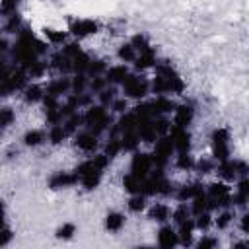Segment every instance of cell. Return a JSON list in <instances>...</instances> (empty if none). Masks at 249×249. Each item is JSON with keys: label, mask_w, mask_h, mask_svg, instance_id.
<instances>
[{"label": "cell", "mask_w": 249, "mask_h": 249, "mask_svg": "<svg viewBox=\"0 0 249 249\" xmlns=\"http://www.w3.org/2000/svg\"><path fill=\"white\" fill-rule=\"evenodd\" d=\"M41 31H43V37H45V41H47L51 47H56V49H60V47H62V45H64L68 39H72L68 31L56 29V27H49V25H45Z\"/></svg>", "instance_id": "23"}, {"label": "cell", "mask_w": 249, "mask_h": 249, "mask_svg": "<svg viewBox=\"0 0 249 249\" xmlns=\"http://www.w3.org/2000/svg\"><path fill=\"white\" fill-rule=\"evenodd\" d=\"M167 134L171 136V142H173L175 154L191 152V148H193V134H191V130H189V128H181V126L171 124Z\"/></svg>", "instance_id": "9"}, {"label": "cell", "mask_w": 249, "mask_h": 249, "mask_svg": "<svg viewBox=\"0 0 249 249\" xmlns=\"http://www.w3.org/2000/svg\"><path fill=\"white\" fill-rule=\"evenodd\" d=\"M177 101L173 99V95H154L150 99V107L154 111V115H171L175 109Z\"/></svg>", "instance_id": "19"}, {"label": "cell", "mask_w": 249, "mask_h": 249, "mask_svg": "<svg viewBox=\"0 0 249 249\" xmlns=\"http://www.w3.org/2000/svg\"><path fill=\"white\" fill-rule=\"evenodd\" d=\"M230 140H231V134H230V130L226 126H216L212 130V134H210V148H212V160L216 163L231 158Z\"/></svg>", "instance_id": "4"}, {"label": "cell", "mask_w": 249, "mask_h": 249, "mask_svg": "<svg viewBox=\"0 0 249 249\" xmlns=\"http://www.w3.org/2000/svg\"><path fill=\"white\" fill-rule=\"evenodd\" d=\"M237 247H247V241H235L233 243V249H237Z\"/></svg>", "instance_id": "62"}, {"label": "cell", "mask_w": 249, "mask_h": 249, "mask_svg": "<svg viewBox=\"0 0 249 249\" xmlns=\"http://www.w3.org/2000/svg\"><path fill=\"white\" fill-rule=\"evenodd\" d=\"M171 115H173L171 124L181 126V128H189L193 124V121H195V105H193V101L177 103Z\"/></svg>", "instance_id": "10"}, {"label": "cell", "mask_w": 249, "mask_h": 249, "mask_svg": "<svg viewBox=\"0 0 249 249\" xmlns=\"http://www.w3.org/2000/svg\"><path fill=\"white\" fill-rule=\"evenodd\" d=\"M119 88L121 95H124L128 101H142L150 93V80L144 78L140 72H130Z\"/></svg>", "instance_id": "3"}, {"label": "cell", "mask_w": 249, "mask_h": 249, "mask_svg": "<svg viewBox=\"0 0 249 249\" xmlns=\"http://www.w3.org/2000/svg\"><path fill=\"white\" fill-rule=\"evenodd\" d=\"M156 243L158 247L161 249H173V247H179L177 243V230L171 222H163L160 224V230L156 231Z\"/></svg>", "instance_id": "12"}, {"label": "cell", "mask_w": 249, "mask_h": 249, "mask_svg": "<svg viewBox=\"0 0 249 249\" xmlns=\"http://www.w3.org/2000/svg\"><path fill=\"white\" fill-rule=\"evenodd\" d=\"M4 18H6V21H4V25H2V31H4V33H10V35H16V33L21 29V25H23V18L19 16V12L8 14V16H4Z\"/></svg>", "instance_id": "35"}, {"label": "cell", "mask_w": 249, "mask_h": 249, "mask_svg": "<svg viewBox=\"0 0 249 249\" xmlns=\"http://www.w3.org/2000/svg\"><path fill=\"white\" fill-rule=\"evenodd\" d=\"M218 237L216 235H210V233H206V231H202V235H200V239H196L193 245L196 247V249H216L218 247Z\"/></svg>", "instance_id": "51"}, {"label": "cell", "mask_w": 249, "mask_h": 249, "mask_svg": "<svg viewBox=\"0 0 249 249\" xmlns=\"http://www.w3.org/2000/svg\"><path fill=\"white\" fill-rule=\"evenodd\" d=\"M189 208H191V216H196V214L208 210V196H206V193L196 195L195 198H191L189 200Z\"/></svg>", "instance_id": "48"}, {"label": "cell", "mask_w": 249, "mask_h": 249, "mask_svg": "<svg viewBox=\"0 0 249 249\" xmlns=\"http://www.w3.org/2000/svg\"><path fill=\"white\" fill-rule=\"evenodd\" d=\"M140 144L142 142H140V136H138L136 130H128V132L121 134V148H123V152L132 154V152L140 150Z\"/></svg>", "instance_id": "28"}, {"label": "cell", "mask_w": 249, "mask_h": 249, "mask_svg": "<svg viewBox=\"0 0 249 249\" xmlns=\"http://www.w3.org/2000/svg\"><path fill=\"white\" fill-rule=\"evenodd\" d=\"M214 169H216V161L212 160V156L210 158H198V160H195L193 171H196L198 177H206V175L214 173Z\"/></svg>", "instance_id": "36"}, {"label": "cell", "mask_w": 249, "mask_h": 249, "mask_svg": "<svg viewBox=\"0 0 249 249\" xmlns=\"http://www.w3.org/2000/svg\"><path fill=\"white\" fill-rule=\"evenodd\" d=\"M128 43L134 47V51H136V53H142V51H146V49H150V47H152V41H150V37H148L144 31L134 33V35L130 37V41H128Z\"/></svg>", "instance_id": "46"}, {"label": "cell", "mask_w": 249, "mask_h": 249, "mask_svg": "<svg viewBox=\"0 0 249 249\" xmlns=\"http://www.w3.org/2000/svg\"><path fill=\"white\" fill-rule=\"evenodd\" d=\"M62 126H64V130H66L68 136H72L74 132H78L80 128H84V117H82V111H76V113L64 117V119H62Z\"/></svg>", "instance_id": "31"}, {"label": "cell", "mask_w": 249, "mask_h": 249, "mask_svg": "<svg viewBox=\"0 0 249 249\" xmlns=\"http://www.w3.org/2000/svg\"><path fill=\"white\" fill-rule=\"evenodd\" d=\"M126 224V216L119 210H111L105 214V220H103V228L109 231V233H119Z\"/></svg>", "instance_id": "24"}, {"label": "cell", "mask_w": 249, "mask_h": 249, "mask_svg": "<svg viewBox=\"0 0 249 249\" xmlns=\"http://www.w3.org/2000/svg\"><path fill=\"white\" fill-rule=\"evenodd\" d=\"M107 66H109V62H107L105 58H93V56H91L86 74H88L89 78H91V76H103L105 70H107Z\"/></svg>", "instance_id": "47"}, {"label": "cell", "mask_w": 249, "mask_h": 249, "mask_svg": "<svg viewBox=\"0 0 249 249\" xmlns=\"http://www.w3.org/2000/svg\"><path fill=\"white\" fill-rule=\"evenodd\" d=\"M47 185L51 191H64V189H72L78 185V177L74 171H54L49 179Z\"/></svg>", "instance_id": "11"}, {"label": "cell", "mask_w": 249, "mask_h": 249, "mask_svg": "<svg viewBox=\"0 0 249 249\" xmlns=\"http://www.w3.org/2000/svg\"><path fill=\"white\" fill-rule=\"evenodd\" d=\"M45 93L49 95H54V97H64L66 93H70V76H56V78H51L47 82V86H43Z\"/></svg>", "instance_id": "15"}, {"label": "cell", "mask_w": 249, "mask_h": 249, "mask_svg": "<svg viewBox=\"0 0 249 249\" xmlns=\"http://www.w3.org/2000/svg\"><path fill=\"white\" fill-rule=\"evenodd\" d=\"M136 51H134V47L126 41V43H121L119 47H117V58H119V62H124V64H132L134 62V58H136Z\"/></svg>", "instance_id": "39"}, {"label": "cell", "mask_w": 249, "mask_h": 249, "mask_svg": "<svg viewBox=\"0 0 249 249\" xmlns=\"http://www.w3.org/2000/svg\"><path fill=\"white\" fill-rule=\"evenodd\" d=\"M115 126H117L119 134L128 132V130H136V119H134L132 111L128 109V111H124L123 115H119V117L115 119Z\"/></svg>", "instance_id": "32"}, {"label": "cell", "mask_w": 249, "mask_h": 249, "mask_svg": "<svg viewBox=\"0 0 249 249\" xmlns=\"http://www.w3.org/2000/svg\"><path fill=\"white\" fill-rule=\"evenodd\" d=\"M19 93H21L23 103H27V105H37V103H41V99H43V95H45V89H43V86L37 84V82H27L25 88H23Z\"/></svg>", "instance_id": "22"}, {"label": "cell", "mask_w": 249, "mask_h": 249, "mask_svg": "<svg viewBox=\"0 0 249 249\" xmlns=\"http://www.w3.org/2000/svg\"><path fill=\"white\" fill-rule=\"evenodd\" d=\"M58 51H60L62 54H66L68 58H72V56H76V54L82 51V47H80V41H76V39H68Z\"/></svg>", "instance_id": "53"}, {"label": "cell", "mask_w": 249, "mask_h": 249, "mask_svg": "<svg viewBox=\"0 0 249 249\" xmlns=\"http://www.w3.org/2000/svg\"><path fill=\"white\" fill-rule=\"evenodd\" d=\"M0 136H2V130H0Z\"/></svg>", "instance_id": "63"}, {"label": "cell", "mask_w": 249, "mask_h": 249, "mask_svg": "<svg viewBox=\"0 0 249 249\" xmlns=\"http://www.w3.org/2000/svg\"><path fill=\"white\" fill-rule=\"evenodd\" d=\"M10 47H12V43L6 37H0V56H6L10 53Z\"/></svg>", "instance_id": "60"}, {"label": "cell", "mask_w": 249, "mask_h": 249, "mask_svg": "<svg viewBox=\"0 0 249 249\" xmlns=\"http://www.w3.org/2000/svg\"><path fill=\"white\" fill-rule=\"evenodd\" d=\"M62 113H60V107H56V109H49V111H45V121H47V124L51 126V124H58V123H62Z\"/></svg>", "instance_id": "56"}, {"label": "cell", "mask_w": 249, "mask_h": 249, "mask_svg": "<svg viewBox=\"0 0 249 249\" xmlns=\"http://www.w3.org/2000/svg\"><path fill=\"white\" fill-rule=\"evenodd\" d=\"M49 60V68L54 70L60 76H70L72 74V58H68L66 54H62L58 49L47 58Z\"/></svg>", "instance_id": "16"}, {"label": "cell", "mask_w": 249, "mask_h": 249, "mask_svg": "<svg viewBox=\"0 0 249 249\" xmlns=\"http://www.w3.org/2000/svg\"><path fill=\"white\" fill-rule=\"evenodd\" d=\"M76 235V224L74 222H64L54 230V237L60 241H70Z\"/></svg>", "instance_id": "45"}, {"label": "cell", "mask_w": 249, "mask_h": 249, "mask_svg": "<svg viewBox=\"0 0 249 249\" xmlns=\"http://www.w3.org/2000/svg\"><path fill=\"white\" fill-rule=\"evenodd\" d=\"M239 228L243 233H249V212L247 210H241L239 214Z\"/></svg>", "instance_id": "59"}, {"label": "cell", "mask_w": 249, "mask_h": 249, "mask_svg": "<svg viewBox=\"0 0 249 249\" xmlns=\"http://www.w3.org/2000/svg\"><path fill=\"white\" fill-rule=\"evenodd\" d=\"M16 123V111L12 107H0V130L10 128Z\"/></svg>", "instance_id": "50"}, {"label": "cell", "mask_w": 249, "mask_h": 249, "mask_svg": "<svg viewBox=\"0 0 249 249\" xmlns=\"http://www.w3.org/2000/svg\"><path fill=\"white\" fill-rule=\"evenodd\" d=\"M70 138H72V146H74L78 152L86 154V156H91V154H95V152L101 148L99 136H95V134L89 132L88 128H80V130L74 132Z\"/></svg>", "instance_id": "7"}, {"label": "cell", "mask_w": 249, "mask_h": 249, "mask_svg": "<svg viewBox=\"0 0 249 249\" xmlns=\"http://www.w3.org/2000/svg\"><path fill=\"white\" fill-rule=\"evenodd\" d=\"M89 60H91V54L82 49L76 56H72V74H86Z\"/></svg>", "instance_id": "37"}, {"label": "cell", "mask_w": 249, "mask_h": 249, "mask_svg": "<svg viewBox=\"0 0 249 249\" xmlns=\"http://www.w3.org/2000/svg\"><path fill=\"white\" fill-rule=\"evenodd\" d=\"M175 230H177V243H179L181 247H193V243H195V231H196V230H195L193 216H191L189 220L177 224Z\"/></svg>", "instance_id": "18"}, {"label": "cell", "mask_w": 249, "mask_h": 249, "mask_svg": "<svg viewBox=\"0 0 249 249\" xmlns=\"http://www.w3.org/2000/svg\"><path fill=\"white\" fill-rule=\"evenodd\" d=\"M119 93H121V91H119L117 86H107V88H103L95 97H97V103H99V105H103V107L109 109V105L113 103V99H115Z\"/></svg>", "instance_id": "43"}, {"label": "cell", "mask_w": 249, "mask_h": 249, "mask_svg": "<svg viewBox=\"0 0 249 249\" xmlns=\"http://www.w3.org/2000/svg\"><path fill=\"white\" fill-rule=\"evenodd\" d=\"M123 189H124L128 195H136V193L142 191V179L136 177V175H132V173L128 171V173L123 175Z\"/></svg>", "instance_id": "41"}, {"label": "cell", "mask_w": 249, "mask_h": 249, "mask_svg": "<svg viewBox=\"0 0 249 249\" xmlns=\"http://www.w3.org/2000/svg\"><path fill=\"white\" fill-rule=\"evenodd\" d=\"M101 152L113 161L123 152V148H121V136H107V140L101 144Z\"/></svg>", "instance_id": "33"}, {"label": "cell", "mask_w": 249, "mask_h": 249, "mask_svg": "<svg viewBox=\"0 0 249 249\" xmlns=\"http://www.w3.org/2000/svg\"><path fill=\"white\" fill-rule=\"evenodd\" d=\"M68 138H70V136L66 134L62 123H58V124H51L49 130H47V142L53 144V146H60V144H64Z\"/></svg>", "instance_id": "30"}, {"label": "cell", "mask_w": 249, "mask_h": 249, "mask_svg": "<svg viewBox=\"0 0 249 249\" xmlns=\"http://www.w3.org/2000/svg\"><path fill=\"white\" fill-rule=\"evenodd\" d=\"M214 173L218 175V179L226 181V183H233L237 179V165H235V158H228L224 161L216 163Z\"/></svg>", "instance_id": "21"}, {"label": "cell", "mask_w": 249, "mask_h": 249, "mask_svg": "<svg viewBox=\"0 0 249 249\" xmlns=\"http://www.w3.org/2000/svg\"><path fill=\"white\" fill-rule=\"evenodd\" d=\"M45 142H47V130H43V128H29L21 136V144L25 148H39Z\"/></svg>", "instance_id": "25"}, {"label": "cell", "mask_w": 249, "mask_h": 249, "mask_svg": "<svg viewBox=\"0 0 249 249\" xmlns=\"http://www.w3.org/2000/svg\"><path fill=\"white\" fill-rule=\"evenodd\" d=\"M204 193V183L202 181H191V183H185L181 187H175V193H173V198L177 202H189L191 198H195L196 195H202Z\"/></svg>", "instance_id": "13"}, {"label": "cell", "mask_w": 249, "mask_h": 249, "mask_svg": "<svg viewBox=\"0 0 249 249\" xmlns=\"http://www.w3.org/2000/svg\"><path fill=\"white\" fill-rule=\"evenodd\" d=\"M231 187L230 183L218 179L204 185V193L208 196V210L216 212L220 208H231Z\"/></svg>", "instance_id": "2"}, {"label": "cell", "mask_w": 249, "mask_h": 249, "mask_svg": "<svg viewBox=\"0 0 249 249\" xmlns=\"http://www.w3.org/2000/svg\"><path fill=\"white\" fill-rule=\"evenodd\" d=\"M21 0H0V14L2 16H8V14H14L18 12Z\"/></svg>", "instance_id": "55"}, {"label": "cell", "mask_w": 249, "mask_h": 249, "mask_svg": "<svg viewBox=\"0 0 249 249\" xmlns=\"http://www.w3.org/2000/svg\"><path fill=\"white\" fill-rule=\"evenodd\" d=\"M150 154H152V161H154L156 167H167V163L175 156V148H173L171 136L169 134L158 136L156 142L152 144V152Z\"/></svg>", "instance_id": "5"}, {"label": "cell", "mask_w": 249, "mask_h": 249, "mask_svg": "<svg viewBox=\"0 0 249 249\" xmlns=\"http://www.w3.org/2000/svg\"><path fill=\"white\" fill-rule=\"evenodd\" d=\"M6 202L0 198V228H4L6 226Z\"/></svg>", "instance_id": "61"}, {"label": "cell", "mask_w": 249, "mask_h": 249, "mask_svg": "<svg viewBox=\"0 0 249 249\" xmlns=\"http://www.w3.org/2000/svg\"><path fill=\"white\" fill-rule=\"evenodd\" d=\"M130 74V70H128V64H124V62H119V64H109L107 66V70H105V80H107V84L109 86H121L124 80H126V76Z\"/></svg>", "instance_id": "17"}, {"label": "cell", "mask_w": 249, "mask_h": 249, "mask_svg": "<svg viewBox=\"0 0 249 249\" xmlns=\"http://www.w3.org/2000/svg\"><path fill=\"white\" fill-rule=\"evenodd\" d=\"M191 218V208H189V202H177L173 208H171V214H169V220L173 226L185 222Z\"/></svg>", "instance_id": "34"}, {"label": "cell", "mask_w": 249, "mask_h": 249, "mask_svg": "<svg viewBox=\"0 0 249 249\" xmlns=\"http://www.w3.org/2000/svg\"><path fill=\"white\" fill-rule=\"evenodd\" d=\"M130 107H128V99L124 97V95H117L115 99H113V103L109 105V111H111V115H123L124 111H128Z\"/></svg>", "instance_id": "52"}, {"label": "cell", "mask_w": 249, "mask_h": 249, "mask_svg": "<svg viewBox=\"0 0 249 249\" xmlns=\"http://www.w3.org/2000/svg\"><path fill=\"white\" fill-rule=\"evenodd\" d=\"M169 214H171V208H169L167 202L158 200V202H152V204L146 206V216L152 222H158V224L169 222Z\"/></svg>", "instance_id": "20"}, {"label": "cell", "mask_w": 249, "mask_h": 249, "mask_svg": "<svg viewBox=\"0 0 249 249\" xmlns=\"http://www.w3.org/2000/svg\"><path fill=\"white\" fill-rule=\"evenodd\" d=\"M152 167H154V161H152V154H150V152H140V150L132 152L130 167H128V171H130L132 175L144 179V177L152 171Z\"/></svg>", "instance_id": "8"}, {"label": "cell", "mask_w": 249, "mask_h": 249, "mask_svg": "<svg viewBox=\"0 0 249 249\" xmlns=\"http://www.w3.org/2000/svg\"><path fill=\"white\" fill-rule=\"evenodd\" d=\"M88 84H89V76L88 74H72V78H70V91L72 93L88 91Z\"/></svg>", "instance_id": "44"}, {"label": "cell", "mask_w": 249, "mask_h": 249, "mask_svg": "<svg viewBox=\"0 0 249 249\" xmlns=\"http://www.w3.org/2000/svg\"><path fill=\"white\" fill-rule=\"evenodd\" d=\"M0 31H2V29H0Z\"/></svg>", "instance_id": "64"}, {"label": "cell", "mask_w": 249, "mask_h": 249, "mask_svg": "<svg viewBox=\"0 0 249 249\" xmlns=\"http://www.w3.org/2000/svg\"><path fill=\"white\" fill-rule=\"evenodd\" d=\"M76 99H78V107L86 109L93 103V93L91 91H82V93H76Z\"/></svg>", "instance_id": "57"}, {"label": "cell", "mask_w": 249, "mask_h": 249, "mask_svg": "<svg viewBox=\"0 0 249 249\" xmlns=\"http://www.w3.org/2000/svg\"><path fill=\"white\" fill-rule=\"evenodd\" d=\"M233 218H235V214L231 208H220V210H216V216L212 218V226L216 230H228L231 226Z\"/></svg>", "instance_id": "29"}, {"label": "cell", "mask_w": 249, "mask_h": 249, "mask_svg": "<svg viewBox=\"0 0 249 249\" xmlns=\"http://www.w3.org/2000/svg\"><path fill=\"white\" fill-rule=\"evenodd\" d=\"M12 241H14V231H12L8 226L0 228V247H6V245H10Z\"/></svg>", "instance_id": "58"}, {"label": "cell", "mask_w": 249, "mask_h": 249, "mask_svg": "<svg viewBox=\"0 0 249 249\" xmlns=\"http://www.w3.org/2000/svg\"><path fill=\"white\" fill-rule=\"evenodd\" d=\"M158 51H156V47L152 45L150 49H146V51H142V53H138L136 54V58H134V62H132V68H134V72H146V70H152L154 66H156V62H158Z\"/></svg>", "instance_id": "14"}, {"label": "cell", "mask_w": 249, "mask_h": 249, "mask_svg": "<svg viewBox=\"0 0 249 249\" xmlns=\"http://www.w3.org/2000/svg\"><path fill=\"white\" fill-rule=\"evenodd\" d=\"M99 29H101L99 21H95L91 18H70L68 19V33L76 41H82L86 37H91V35L99 33Z\"/></svg>", "instance_id": "6"}, {"label": "cell", "mask_w": 249, "mask_h": 249, "mask_svg": "<svg viewBox=\"0 0 249 249\" xmlns=\"http://www.w3.org/2000/svg\"><path fill=\"white\" fill-rule=\"evenodd\" d=\"M146 206H148V196H144L142 193L130 195L128 200H126V208H128V212H132V214H140V212H144Z\"/></svg>", "instance_id": "38"}, {"label": "cell", "mask_w": 249, "mask_h": 249, "mask_svg": "<svg viewBox=\"0 0 249 249\" xmlns=\"http://www.w3.org/2000/svg\"><path fill=\"white\" fill-rule=\"evenodd\" d=\"M136 132H138V136H140V142H144V144H154L156 138H158V132L154 130L152 121L138 124V126H136Z\"/></svg>", "instance_id": "40"}, {"label": "cell", "mask_w": 249, "mask_h": 249, "mask_svg": "<svg viewBox=\"0 0 249 249\" xmlns=\"http://www.w3.org/2000/svg\"><path fill=\"white\" fill-rule=\"evenodd\" d=\"M101 179H103V173H101V171H95V169H91V171L84 173V175L78 179V183L82 185V189H84V191L91 193V191H95V189L101 185Z\"/></svg>", "instance_id": "27"}, {"label": "cell", "mask_w": 249, "mask_h": 249, "mask_svg": "<svg viewBox=\"0 0 249 249\" xmlns=\"http://www.w3.org/2000/svg\"><path fill=\"white\" fill-rule=\"evenodd\" d=\"M47 70H51V68H49V60H47V58H37L35 62H31V64L25 68V74H27L29 82H33V80L45 78Z\"/></svg>", "instance_id": "26"}, {"label": "cell", "mask_w": 249, "mask_h": 249, "mask_svg": "<svg viewBox=\"0 0 249 249\" xmlns=\"http://www.w3.org/2000/svg\"><path fill=\"white\" fill-rule=\"evenodd\" d=\"M82 117H84V128H88L89 132H93L95 136H101L107 132V128L113 124V115L107 107L99 105V103H91L89 107L82 109Z\"/></svg>", "instance_id": "1"}, {"label": "cell", "mask_w": 249, "mask_h": 249, "mask_svg": "<svg viewBox=\"0 0 249 249\" xmlns=\"http://www.w3.org/2000/svg\"><path fill=\"white\" fill-rule=\"evenodd\" d=\"M109 84H107V80H105V76H91L89 78V84H88V91H91L93 95H97L103 88H107Z\"/></svg>", "instance_id": "54"}, {"label": "cell", "mask_w": 249, "mask_h": 249, "mask_svg": "<svg viewBox=\"0 0 249 249\" xmlns=\"http://www.w3.org/2000/svg\"><path fill=\"white\" fill-rule=\"evenodd\" d=\"M212 218H214V212H210V210H204V212L193 216L195 230H196V231H208V230L212 228Z\"/></svg>", "instance_id": "42"}, {"label": "cell", "mask_w": 249, "mask_h": 249, "mask_svg": "<svg viewBox=\"0 0 249 249\" xmlns=\"http://www.w3.org/2000/svg\"><path fill=\"white\" fill-rule=\"evenodd\" d=\"M175 165L177 169L181 171H193V165H195V156L191 152H181V154H175Z\"/></svg>", "instance_id": "49"}]
</instances>
